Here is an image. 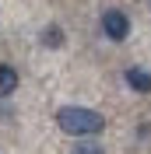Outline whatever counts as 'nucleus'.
<instances>
[{
	"instance_id": "f257e3e1",
	"label": "nucleus",
	"mask_w": 151,
	"mask_h": 154,
	"mask_svg": "<svg viewBox=\"0 0 151 154\" xmlns=\"http://www.w3.org/2000/svg\"><path fill=\"white\" fill-rule=\"evenodd\" d=\"M56 126L63 133H70V137H92V133H98L105 126V119H102V112H95V109L63 105V109H56Z\"/></svg>"
},
{
	"instance_id": "f03ea898",
	"label": "nucleus",
	"mask_w": 151,
	"mask_h": 154,
	"mask_svg": "<svg viewBox=\"0 0 151 154\" xmlns=\"http://www.w3.org/2000/svg\"><path fill=\"white\" fill-rule=\"evenodd\" d=\"M102 32H105V38L123 42V38L130 35V18H127L120 7H109V11L102 14Z\"/></svg>"
},
{
	"instance_id": "7ed1b4c3",
	"label": "nucleus",
	"mask_w": 151,
	"mask_h": 154,
	"mask_svg": "<svg viewBox=\"0 0 151 154\" xmlns=\"http://www.w3.org/2000/svg\"><path fill=\"white\" fill-rule=\"evenodd\" d=\"M123 81H127V88H130V91H137V95H151V74H148V70L130 67L127 74H123Z\"/></svg>"
},
{
	"instance_id": "20e7f679",
	"label": "nucleus",
	"mask_w": 151,
	"mask_h": 154,
	"mask_svg": "<svg viewBox=\"0 0 151 154\" xmlns=\"http://www.w3.org/2000/svg\"><path fill=\"white\" fill-rule=\"evenodd\" d=\"M18 91V70L11 63H0V95H11Z\"/></svg>"
},
{
	"instance_id": "39448f33",
	"label": "nucleus",
	"mask_w": 151,
	"mask_h": 154,
	"mask_svg": "<svg viewBox=\"0 0 151 154\" xmlns=\"http://www.w3.org/2000/svg\"><path fill=\"white\" fill-rule=\"evenodd\" d=\"M39 42H42V46H49V49H60V46H63V28H60V25H49V28H42Z\"/></svg>"
},
{
	"instance_id": "423d86ee",
	"label": "nucleus",
	"mask_w": 151,
	"mask_h": 154,
	"mask_svg": "<svg viewBox=\"0 0 151 154\" xmlns=\"http://www.w3.org/2000/svg\"><path fill=\"white\" fill-rule=\"evenodd\" d=\"M70 154H105V147H98V144H77Z\"/></svg>"
}]
</instances>
